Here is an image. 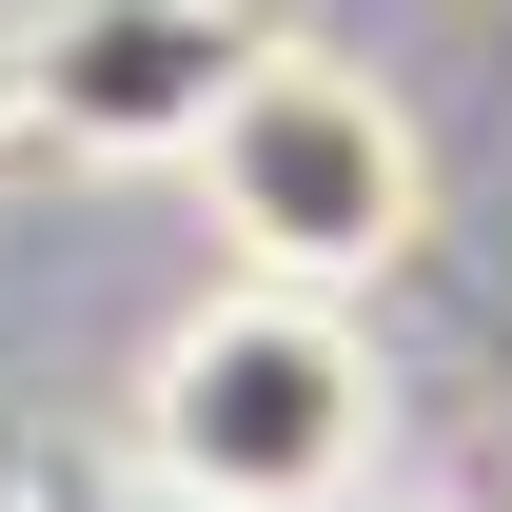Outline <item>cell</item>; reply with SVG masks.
I'll list each match as a JSON object with an SVG mask.
<instances>
[{
  "instance_id": "cell-5",
  "label": "cell",
  "mask_w": 512,
  "mask_h": 512,
  "mask_svg": "<svg viewBox=\"0 0 512 512\" xmlns=\"http://www.w3.org/2000/svg\"><path fill=\"white\" fill-rule=\"evenodd\" d=\"M0 138H20V119H0Z\"/></svg>"
},
{
  "instance_id": "cell-3",
  "label": "cell",
  "mask_w": 512,
  "mask_h": 512,
  "mask_svg": "<svg viewBox=\"0 0 512 512\" xmlns=\"http://www.w3.org/2000/svg\"><path fill=\"white\" fill-rule=\"evenodd\" d=\"M256 40H276L256 0H20L0 119L40 158H79V178H158V158H197V119L237 99Z\"/></svg>"
},
{
  "instance_id": "cell-1",
  "label": "cell",
  "mask_w": 512,
  "mask_h": 512,
  "mask_svg": "<svg viewBox=\"0 0 512 512\" xmlns=\"http://www.w3.org/2000/svg\"><path fill=\"white\" fill-rule=\"evenodd\" d=\"M178 178H197V217H217V276H276V296H375V276H414V237H434V138H414V99H394L375 60H335V40H256Z\"/></svg>"
},
{
  "instance_id": "cell-4",
  "label": "cell",
  "mask_w": 512,
  "mask_h": 512,
  "mask_svg": "<svg viewBox=\"0 0 512 512\" xmlns=\"http://www.w3.org/2000/svg\"><path fill=\"white\" fill-rule=\"evenodd\" d=\"M20 512H79V493H20Z\"/></svg>"
},
{
  "instance_id": "cell-2",
  "label": "cell",
  "mask_w": 512,
  "mask_h": 512,
  "mask_svg": "<svg viewBox=\"0 0 512 512\" xmlns=\"http://www.w3.org/2000/svg\"><path fill=\"white\" fill-rule=\"evenodd\" d=\"M394 434V375L355 296H276V276H217L158 355H138V473L178 512H335Z\"/></svg>"
}]
</instances>
